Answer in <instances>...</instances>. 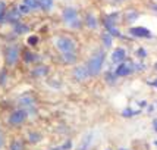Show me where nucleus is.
Masks as SVG:
<instances>
[{
  "label": "nucleus",
  "mask_w": 157,
  "mask_h": 150,
  "mask_svg": "<svg viewBox=\"0 0 157 150\" xmlns=\"http://www.w3.org/2000/svg\"><path fill=\"white\" fill-rule=\"evenodd\" d=\"M55 43L57 50L60 52L62 59L66 63H74L76 61V44L71 37L59 35V37H56Z\"/></svg>",
  "instance_id": "f257e3e1"
},
{
  "label": "nucleus",
  "mask_w": 157,
  "mask_h": 150,
  "mask_svg": "<svg viewBox=\"0 0 157 150\" xmlns=\"http://www.w3.org/2000/svg\"><path fill=\"white\" fill-rule=\"evenodd\" d=\"M104 57H106L104 52H103V50H97L96 53L88 59V62H87V68H88L91 77H96V75H98L101 72L103 63H104Z\"/></svg>",
  "instance_id": "f03ea898"
},
{
  "label": "nucleus",
  "mask_w": 157,
  "mask_h": 150,
  "mask_svg": "<svg viewBox=\"0 0 157 150\" xmlns=\"http://www.w3.org/2000/svg\"><path fill=\"white\" fill-rule=\"evenodd\" d=\"M62 19L72 30H79L82 25L81 18H79V15L76 12V9H74V7H65L63 12H62Z\"/></svg>",
  "instance_id": "7ed1b4c3"
},
{
  "label": "nucleus",
  "mask_w": 157,
  "mask_h": 150,
  "mask_svg": "<svg viewBox=\"0 0 157 150\" xmlns=\"http://www.w3.org/2000/svg\"><path fill=\"white\" fill-rule=\"evenodd\" d=\"M5 57H6V63L7 65H15L18 62V57H19V52H18V47L16 46H9L5 52Z\"/></svg>",
  "instance_id": "20e7f679"
},
{
  "label": "nucleus",
  "mask_w": 157,
  "mask_h": 150,
  "mask_svg": "<svg viewBox=\"0 0 157 150\" xmlns=\"http://www.w3.org/2000/svg\"><path fill=\"white\" fill-rule=\"evenodd\" d=\"M27 118V110L25 109H18L12 112V115L9 116V124L10 125H21Z\"/></svg>",
  "instance_id": "39448f33"
},
{
  "label": "nucleus",
  "mask_w": 157,
  "mask_h": 150,
  "mask_svg": "<svg viewBox=\"0 0 157 150\" xmlns=\"http://www.w3.org/2000/svg\"><path fill=\"white\" fill-rule=\"evenodd\" d=\"M74 77H75L78 81H85L90 75V71L87 68V65H81V66H76L75 71H74Z\"/></svg>",
  "instance_id": "423d86ee"
},
{
  "label": "nucleus",
  "mask_w": 157,
  "mask_h": 150,
  "mask_svg": "<svg viewBox=\"0 0 157 150\" xmlns=\"http://www.w3.org/2000/svg\"><path fill=\"white\" fill-rule=\"evenodd\" d=\"M132 72V65L129 62H123V63H119V66L116 68V75L117 77H126Z\"/></svg>",
  "instance_id": "0eeeda50"
},
{
  "label": "nucleus",
  "mask_w": 157,
  "mask_h": 150,
  "mask_svg": "<svg viewBox=\"0 0 157 150\" xmlns=\"http://www.w3.org/2000/svg\"><path fill=\"white\" fill-rule=\"evenodd\" d=\"M129 33L134 35V37H140V38H145V37H150L151 35L150 31L144 27H132L129 30Z\"/></svg>",
  "instance_id": "6e6552de"
},
{
  "label": "nucleus",
  "mask_w": 157,
  "mask_h": 150,
  "mask_svg": "<svg viewBox=\"0 0 157 150\" xmlns=\"http://www.w3.org/2000/svg\"><path fill=\"white\" fill-rule=\"evenodd\" d=\"M125 57H126V52H125V49L122 47H119L116 49L113 53H112V61L115 62V63H123L125 62Z\"/></svg>",
  "instance_id": "1a4fd4ad"
},
{
  "label": "nucleus",
  "mask_w": 157,
  "mask_h": 150,
  "mask_svg": "<svg viewBox=\"0 0 157 150\" xmlns=\"http://www.w3.org/2000/svg\"><path fill=\"white\" fill-rule=\"evenodd\" d=\"M85 25L90 28V30H96L97 28V19L94 15L88 14L87 16H85Z\"/></svg>",
  "instance_id": "9d476101"
},
{
  "label": "nucleus",
  "mask_w": 157,
  "mask_h": 150,
  "mask_svg": "<svg viewBox=\"0 0 157 150\" xmlns=\"http://www.w3.org/2000/svg\"><path fill=\"white\" fill-rule=\"evenodd\" d=\"M24 5H25L29 10H38V9H41L38 0H24Z\"/></svg>",
  "instance_id": "9b49d317"
},
{
  "label": "nucleus",
  "mask_w": 157,
  "mask_h": 150,
  "mask_svg": "<svg viewBox=\"0 0 157 150\" xmlns=\"http://www.w3.org/2000/svg\"><path fill=\"white\" fill-rule=\"evenodd\" d=\"M38 3H40L41 10H44V12L52 10V7H53V0H38Z\"/></svg>",
  "instance_id": "f8f14e48"
},
{
  "label": "nucleus",
  "mask_w": 157,
  "mask_h": 150,
  "mask_svg": "<svg viewBox=\"0 0 157 150\" xmlns=\"http://www.w3.org/2000/svg\"><path fill=\"white\" fill-rule=\"evenodd\" d=\"M19 16H21L19 9H15L13 12H10V14H9V16H7V21H9V22H16V21L19 19Z\"/></svg>",
  "instance_id": "ddd939ff"
},
{
  "label": "nucleus",
  "mask_w": 157,
  "mask_h": 150,
  "mask_svg": "<svg viewBox=\"0 0 157 150\" xmlns=\"http://www.w3.org/2000/svg\"><path fill=\"white\" fill-rule=\"evenodd\" d=\"M112 37H113V35H110L109 33H106V34L103 35V43H104L106 47H110V46H112Z\"/></svg>",
  "instance_id": "4468645a"
},
{
  "label": "nucleus",
  "mask_w": 157,
  "mask_h": 150,
  "mask_svg": "<svg viewBox=\"0 0 157 150\" xmlns=\"http://www.w3.org/2000/svg\"><path fill=\"white\" fill-rule=\"evenodd\" d=\"M15 31H16V33H22V34H24V33H27L28 31V27L27 25H24V24H16V25H15Z\"/></svg>",
  "instance_id": "2eb2a0df"
},
{
  "label": "nucleus",
  "mask_w": 157,
  "mask_h": 150,
  "mask_svg": "<svg viewBox=\"0 0 157 150\" xmlns=\"http://www.w3.org/2000/svg\"><path fill=\"white\" fill-rule=\"evenodd\" d=\"M5 15H6V3L3 0H0V21L5 18Z\"/></svg>",
  "instance_id": "dca6fc26"
},
{
  "label": "nucleus",
  "mask_w": 157,
  "mask_h": 150,
  "mask_svg": "<svg viewBox=\"0 0 157 150\" xmlns=\"http://www.w3.org/2000/svg\"><path fill=\"white\" fill-rule=\"evenodd\" d=\"M10 150H24L22 143H21V141H13L12 146H10Z\"/></svg>",
  "instance_id": "f3484780"
},
{
  "label": "nucleus",
  "mask_w": 157,
  "mask_h": 150,
  "mask_svg": "<svg viewBox=\"0 0 157 150\" xmlns=\"http://www.w3.org/2000/svg\"><path fill=\"white\" fill-rule=\"evenodd\" d=\"M47 72V69H44V68H40V69H35V71H33V74H46Z\"/></svg>",
  "instance_id": "a211bd4d"
},
{
  "label": "nucleus",
  "mask_w": 157,
  "mask_h": 150,
  "mask_svg": "<svg viewBox=\"0 0 157 150\" xmlns=\"http://www.w3.org/2000/svg\"><path fill=\"white\" fill-rule=\"evenodd\" d=\"M37 40H38L37 37H29V44H35V43H37Z\"/></svg>",
  "instance_id": "6ab92c4d"
},
{
  "label": "nucleus",
  "mask_w": 157,
  "mask_h": 150,
  "mask_svg": "<svg viewBox=\"0 0 157 150\" xmlns=\"http://www.w3.org/2000/svg\"><path fill=\"white\" fill-rule=\"evenodd\" d=\"M3 141H5V140H3V134H2V131H0V149L3 147Z\"/></svg>",
  "instance_id": "aec40b11"
},
{
  "label": "nucleus",
  "mask_w": 157,
  "mask_h": 150,
  "mask_svg": "<svg viewBox=\"0 0 157 150\" xmlns=\"http://www.w3.org/2000/svg\"><path fill=\"white\" fill-rule=\"evenodd\" d=\"M153 85H154V87H157V80H154V81H153Z\"/></svg>",
  "instance_id": "412c9836"
},
{
  "label": "nucleus",
  "mask_w": 157,
  "mask_h": 150,
  "mask_svg": "<svg viewBox=\"0 0 157 150\" xmlns=\"http://www.w3.org/2000/svg\"><path fill=\"white\" fill-rule=\"evenodd\" d=\"M156 69H157V65H156Z\"/></svg>",
  "instance_id": "4be33fe9"
}]
</instances>
